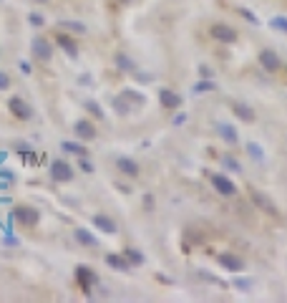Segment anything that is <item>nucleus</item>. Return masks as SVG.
<instances>
[{
    "mask_svg": "<svg viewBox=\"0 0 287 303\" xmlns=\"http://www.w3.org/2000/svg\"><path fill=\"white\" fill-rule=\"evenodd\" d=\"M209 179H212V187L217 189L222 197H234V195H237V184H234L229 177H224V174H212Z\"/></svg>",
    "mask_w": 287,
    "mask_h": 303,
    "instance_id": "nucleus-1",
    "label": "nucleus"
},
{
    "mask_svg": "<svg viewBox=\"0 0 287 303\" xmlns=\"http://www.w3.org/2000/svg\"><path fill=\"white\" fill-rule=\"evenodd\" d=\"M8 109H10V114L15 119H20V122H28L30 117H33V109H30V104H25L20 96H13L10 101H8Z\"/></svg>",
    "mask_w": 287,
    "mask_h": 303,
    "instance_id": "nucleus-2",
    "label": "nucleus"
},
{
    "mask_svg": "<svg viewBox=\"0 0 287 303\" xmlns=\"http://www.w3.org/2000/svg\"><path fill=\"white\" fill-rule=\"evenodd\" d=\"M209 33H212L214 41H219V43H234L237 41V30L229 28V25H224V23H214L209 28Z\"/></svg>",
    "mask_w": 287,
    "mask_h": 303,
    "instance_id": "nucleus-3",
    "label": "nucleus"
},
{
    "mask_svg": "<svg viewBox=\"0 0 287 303\" xmlns=\"http://www.w3.org/2000/svg\"><path fill=\"white\" fill-rule=\"evenodd\" d=\"M30 46H33V53H35L38 61H51V56H53V46H51V41H46L43 35H35Z\"/></svg>",
    "mask_w": 287,
    "mask_h": 303,
    "instance_id": "nucleus-4",
    "label": "nucleus"
},
{
    "mask_svg": "<svg viewBox=\"0 0 287 303\" xmlns=\"http://www.w3.org/2000/svg\"><path fill=\"white\" fill-rule=\"evenodd\" d=\"M51 177L56 182H68L73 177V167L68 162H63V159H53L51 162Z\"/></svg>",
    "mask_w": 287,
    "mask_h": 303,
    "instance_id": "nucleus-5",
    "label": "nucleus"
},
{
    "mask_svg": "<svg viewBox=\"0 0 287 303\" xmlns=\"http://www.w3.org/2000/svg\"><path fill=\"white\" fill-rule=\"evenodd\" d=\"M217 260H219L222 268H227V271H232V273H242V271H244V260H242L239 255H234V253H219Z\"/></svg>",
    "mask_w": 287,
    "mask_h": 303,
    "instance_id": "nucleus-6",
    "label": "nucleus"
},
{
    "mask_svg": "<svg viewBox=\"0 0 287 303\" xmlns=\"http://www.w3.org/2000/svg\"><path fill=\"white\" fill-rule=\"evenodd\" d=\"M76 281H78V286L84 288L86 293L91 291V286L96 283V273L91 271V268H86V265H78L76 268Z\"/></svg>",
    "mask_w": 287,
    "mask_h": 303,
    "instance_id": "nucleus-7",
    "label": "nucleus"
},
{
    "mask_svg": "<svg viewBox=\"0 0 287 303\" xmlns=\"http://www.w3.org/2000/svg\"><path fill=\"white\" fill-rule=\"evenodd\" d=\"M250 197H252V202L262 210V212H267V215H277V207H275V202L265 195V192H257V189H255V192H250Z\"/></svg>",
    "mask_w": 287,
    "mask_h": 303,
    "instance_id": "nucleus-8",
    "label": "nucleus"
},
{
    "mask_svg": "<svg viewBox=\"0 0 287 303\" xmlns=\"http://www.w3.org/2000/svg\"><path fill=\"white\" fill-rule=\"evenodd\" d=\"M260 63H262V68H265V71L275 73V71L280 68V56H277L275 51L265 48V51H260Z\"/></svg>",
    "mask_w": 287,
    "mask_h": 303,
    "instance_id": "nucleus-9",
    "label": "nucleus"
},
{
    "mask_svg": "<svg viewBox=\"0 0 287 303\" xmlns=\"http://www.w3.org/2000/svg\"><path fill=\"white\" fill-rule=\"evenodd\" d=\"M15 220L23 225V227H30V225H35L38 222V212L33 210V207H15Z\"/></svg>",
    "mask_w": 287,
    "mask_h": 303,
    "instance_id": "nucleus-10",
    "label": "nucleus"
},
{
    "mask_svg": "<svg viewBox=\"0 0 287 303\" xmlns=\"http://www.w3.org/2000/svg\"><path fill=\"white\" fill-rule=\"evenodd\" d=\"M159 101H161L164 109H179V106H182V96L174 94L172 89H161V91H159Z\"/></svg>",
    "mask_w": 287,
    "mask_h": 303,
    "instance_id": "nucleus-11",
    "label": "nucleus"
},
{
    "mask_svg": "<svg viewBox=\"0 0 287 303\" xmlns=\"http://www.w3.org/2000/svg\"><path fill=\"white\" fill-rule=\"evenodd\" d=\"M73 132L78 134V139H94L96 137V127L89 122V119H81V122H76V127H73Z\"/></svg>",
    "mask_w": 287,
    "mask_h": 303,
    "instance_id": "nucleus-12",
    "label": "nucleus"
},
{
    "mask_svg": "<svg viewBox=\"0 0 287 303\" xmlns=\"http://www.w3.org/2000/svg\"><path fill=\"white\" fill-rule=\"evenodd\" d=\"M94 225L98 227L101 233H108V235H113L118 227H116V222L111 220V217H106V215H94Z\"/></svg>",
    "mask_w": 287,
    "mask_h": 303,
    "instance_id": "nucleus-13",
    "label": "nucleus"
},
{
    "mask_svg": "<svg viewBox=\"0 0 287 303\" xmlns=\"http://www.w3.org/2000/svg\"><path fill=\"white\" fill-rule=\"evenodd\" d=\"M116 167L124 172L126 177H136V174H139V164H136L134 159H129V157H118V159H116Z\"/></svg>",
    "mask_w": 287,
    "mask_h": 303,
    "instance_id": "nucleus-14",
    "label": "nucleus"
},
{
    "mask_svg": "<svg viewBox=\"0 0 287 303\" xmlns=\"http://www.w3.org/2000/svg\"><path fill=\"white\" fill-rule=\"evenodd\" d=\"M232 111L237 114L242 122H255V111H252V106H247V104L234 101V104H232Z\"/></svg>",
    "mask_w": 287,
    "mask_h": 303,
    "instance_id": "nucleus-15",
    "label": "nucleus"
},
{
    "mask_svg": "<svg viewBox=\"0 0 287 303\" xmlns=\"http://www.w3.org/2000/svg\"><path fill=\"white\" fill-rule=\"evenodd\" d=\"M106 265H111V268H116V271H129L126 258L118 255V253H108V255H106Z\"/></svg>",
    "mask_w": 287,
    "mask_h": 303,
    "instance_id": "nucleus-16",
    "label": "nucleus"
},
{
    "mask_svg": "<svg viewBox=\"0 0 287 303\" xmlns=\"http://www.w3.org/2000/svg\"><path fill=\"white\" fill-rule=\"evenodd\" d=\"M56 43H58V46H61L68 56H76V53H78V46L71 41V38H68L66 33H58V35H56Z\"/></svg>",
    "mask_w": 287,
    "mask_h": 303,
    "instance_id": "nucleus-17",
    "label": "nucleus"
},
{
    "mask_svg": "<svg viewBox=\"0 0 287 303\" xmlns=\"http://www.w3.org/2000/svg\"><path fill=\"white\" fill-rule=\"evenodd\" d=\"M121 96H124V99H126L129 104H134L136 109H141V106L146 104V96H141L139 91H131V89H126V91H124V94H121ZM134 106H131V109H134Z\"/></svg>",
    "mask_w": 287,
    "mask_h": 303,
    "instance_id": "nucleus-18",
    "label": "nucleus"
},
{
    "mask_svg": "<svg viewBox=\"0 0 287 303\" xmlns=\"http://www.w3.org/2000/svg\"><path fill=\"white\" fill-rule=\"evenodd\" d=\"M217 132H219V137H222L224 142L237 144V129H234V127H229V124H219V127H217Z\"/></svg>",
    "mask_w": 287,
    "mask_h": 303,
    "instance_id": "nucleus-19",
    "label": "nucleus"
},
{
    "mask_svg": "<svg viewBox=\"0 0 287 303\" xmlns=\"http://www.w3.org/2000/svg\"><path fill=\"white\" fill-rule=\"evenodd\" d=\"M76 240H78L81 245H91V248H96V245H98V240H96L89 230H84V227H78V230H76Z\"/></svg>",
    "mask_w": 287,
    "mask_h": 303,
    "instance_id": "nucleus-20",
    "label": "nucleus"
},
{
    "mask_svg": "<svg viewBox=\"0 0 287 303\" xmlns=\"http://www.w3.org/2000/svg\"><path fill=\"white\" fill-rule=\"evenodd\" d=\"M61 28H63V30H71V33H76V35H86V30H89L84 23H78V20H63Z\"/></svg>",
    "mask_w": 287,
    "mask_h": 303,
    "instance_id": "nucleus-21",
    "label": "nucleus"
},
{
    "mask_svg": "<svg viewBox=\"0 0 287 303\" xmlns=\"http://www.w3.org/2000/svg\"><path fill=\"white\" fill-rule=\"evenodd\" d=\"M111 104H113V109H116V111L121 114V117H126V114H131V104H129V101H126L124 96H116V99H113Z\"/></svg>",
    "mask_w": 287,
    "mask_h": 303,
    "instance_id": "nucleus-22",
    "label": "nucleus"
},
{
    "mask_svg": "<svg viewBox=\"0 0 287 303\" xmlns=\"http://www.w3.org/2000/svg\"><path fill=\"white\" fill-rule=\"evenodd\" d=\"M63 152H71V154H78V157H86L89 152L84 144H76V142H63Z\"/></svg>",
    "mask_w": 287,
    "mask_h": 303,
    "instance_id": "nucleus-23",
    "label": "nucleus"
},
{
    "mask_svg": "<svg viewBox=\"0 0 287 303\" xmlns=\"http://www.w3.org/2000/svg\"><path fill=\"white\" fill-rule=\"evenodd\" d=\"M124 258H126V263H129V265H141V263H144V255H141L139 250H126V253H124Z\"/></svg>",
    "mask_w": 287,
    "mask_h": 303,
    "instance_id": "nucleus-24",
    "label": "nucleus"
},
{
    "mask_svg": "<svg viewBox=\"0 0 287 303\" xmlns=\"http://www.w3.org/2000/svg\"><path fill=\"white\" fill-rule=\"evenodd\" d=\"M247 152H250V154H252L257 162H265V152H262V147H260V144L250 142V144H247Z\"/></svg>",
    "mask_w": 287,
    "mask_h": 303,
    "instance_id": "nucleus-25",
    "label": "nucleus"
},
{
    "mask_svg": "<svg viewBox=\"0 0 287 303\" xmlns=\"http://www.w3.org/2000/svg\"><path fill=\"white\" fill-rule=\"evenodd\" d=\"M116 63H118V68H124V71H131V68H134V63H131L124 53H116Z\"/></svg>",
    "mask_w": 287,
    "mask_h": 303,
    "instance_id": "nucleus-26",
    "label": "nucleus"
},
{
    "mask_svg": "<svg viewBox=\"0 0 287 303\" xmlns=\"http://www.w3.org/2000/svg\"><path fill=\"white\" fill-rule=\"evenodd\" d=\"M86 109H89V111L94 114V117H96V119H103V117H106V114L101 111V106H98L96 101H86Z\"/></svg>",
    "mask_w": 287,
    "mask_h": 303,
    "instance_id": "nucleus-27",
    "label": "nucleus"
},
{
    "mask_svg": "<svg viewBox=\"0 0 287 303\" xmlns=\"http://www.w3.org/2000/svg\"><path fill=\"white\" fill-rule=\"evenodd\" d=\"M270 25H272V28H277V30H282V33H287V18H282V15L272 18V20H270Z\"/></svg>",
    "mask_w": 287,
    "mask_h": 303,
    "instance_id": "nucleus-28",
    "label": "nucleus"
},
{
    "mask_svg": "<svg viewBox=\"0 0 287 303\" xmlns=\"http://www.w3.org/2000/svg\"><path fill=\"white\" fill-rule=\"evenodd\" d=\"M217 86L212 84V81H199V84H194V94H201V91H214Z\"/></svg>",
    "mask_w": 287,
    "mask_h": 303,
    "instance_id": "nucleus-29",
    "label": "nucleus"
},
{
    "mask_svg": "<svg viewBox=\"0 0 287 303\" xmlns=\"http://www.w3.org/2000/svg\"><path fill=\"white\" fill-rule=\"evenodd\" d=\"M10 89V76L5 71H0V91H8Z\"/></svg>",
    "mask_w": 287,
    "mask_h": 303,
    "instance_id": "nucleus-30",
    "label": "nucleus"
},
{
    "mask_svg": "<svg viewBox=\"0 0 287 303\" xmlns=\"http://www.w3.org/2000/svg\"><path fill=\"white\" fill-rule=\"evenodd\" d=\"M239 15H242L244 20H252V25H257V15H255L252 10H247V8H239Z\"/></svg>",
    "mask_w": 287,
    "mask_h": 303,
    "instance_id": "nucleus-31",
    "label": "nucleus"
},
{
    "mask_svg": "<svg viewBox=\"0 0 287 303\" xmlns=\"http://www.w3.org/2000/svg\"><path fill=\"white\" fill-rule=\"evenodd\" d=\"M224 167H229V169H234V172H237V174H239V172H242V167H239V162H234V159H232V157H224Z\"/></svg>",
    "mask_w": 287,
    "mask_h": 303,
    "instance_id": "nucleus-32",
    "label": "nucleus"
},
{
    "mask_svg": "<svg viewBox=\"0 0 287 303\" xmlns=\"http://www.w3.org/2000/svg\"><path fill=\"white\" fill-rule=\"evenodd\" d=\"M81 169H84V172H94V164L86 157H81Z\"/></svg>",
    "mask_w": 287,
    "mask_h": 303,
    "instance_id": "nucleus-33",
    "label": "nucleus"
},
{
    "mask_svg": "<svg viewBox=\"0 0 287 303\" xmlns=\"http://www.w3.org/2000/svg\"><path fill=\"white\" fill-rule=\"evenodd\" d=\"M234 286H237V288H242V291H250V288H252V283H250V281H242V278H239V281H234Z\"/></svg>",
    "mask_w": 287,
    "mask_h": 303,
    "instance_id": "nucleus-34",
    "label": "nucleus"
},
{
    "mask_svg": "<svg viewBox=\"0 0 287 303\" xmlns=\"http://www.w3.org/2000/svg\"><path fill=\"white\" fill-rule=\"evenodd\" d=\"M28 20H30L33 25H43V18H40L38 13H30V15H28Z\"/></svg>",
    "mask_w": 287,
    "mask_h": 303,
    "instance_id": "nucleus-35",
    "label": "nucleus"
},
{
    "mask_svg": "<svg viewBox=\"0 0 287 303\" xmlns=\"http://www.w3.org/2000/svg\"><path fill=\"white\" fill-rule=\"evenodd\" d=\"M23 159L33 164V162H35V157H33V152H23Z\"/></svg>",
    "mask_w": 287,
    "mask_h": 303,
    "instance_id": "nucleus-36",
    "label": "nucleus"
},
{
    "mask_svg": "<svg viewBox=\"0 0 287 303\" xmlns=\"http://www.w3.org/2000/svg\"><path fill=\"white\" fill-rule=\"evenodd\" d=\"M199 73H201V76H204V79H209V76H212V73H209V68H207V66H199Z\"/></svg>",
    "mask_w": 287,
    "mask_h": 303,
    "instance_id": "nucleus-37",
    "label": "nucleus"
},
{
    "mask_svg": "<svg viewBox=\"0 0 287 303\" xmlns=\"http://www.w3.org/2000/svg\"><path fill=\"white\" fill-rule=\"evenodd\" d=\"M144 205H146V207H154V197H149V195H146V200H144Z\"/></svg>",
    "mask_w": 287,
    "mask_h": 303,
    "instance_id": "nucleus-38",
    "label": "nucleus"
},
{
    "mask_svg": "<svg viewBox=\"0 0 287 303\" xmlns=\"http://www.w3.org/2000/svg\"><path fill=\"white\" fill-rule=\"evenodd\" d=\"M35 3H48V0H35Z\"/></svg>",
    "mask_w": 287,
    "mask_h": 303,
    "instance_id": "nucleus-39",
    "label": "nucleus"
},
{
    "mask_svg": "<svg viewBox=\"0 0 287 303\" xmlns=\"http://www.w3.org/2000/svg\"><path fill=\"white\" fill-rule=\"evenodd\" d=\"M124 3H129V0H124Z\"/></svg>",
    "mask_w": 287,
    "mask_h": 303,
    "instance_id": "nucleus-40",
    "label": "nucleus"
}]
</instances>
